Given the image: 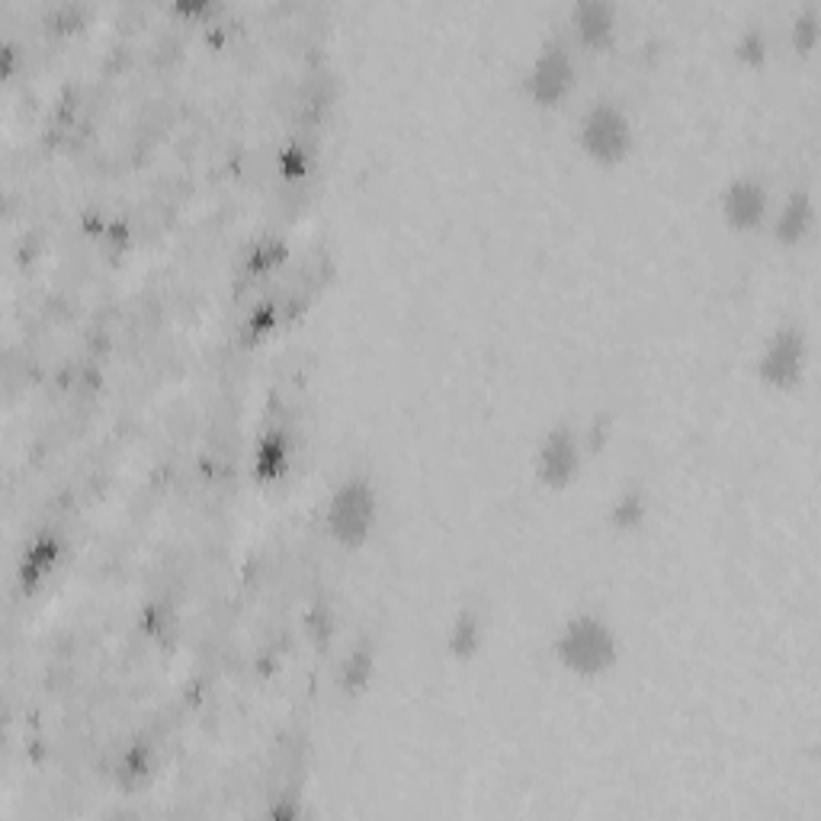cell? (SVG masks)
<instances>
[{
	"label": "cell",
	"mask_w": 821,
	"mask_h": 821,
	"mask_svg": "<svg viewBox=\"0 0 821 821\" xmlns=\"http://www.w3.org/2000/svg\"><path fill=\"white\" fill-rule=\"evenodd\" d=\"M581 453H577V440H574L572 428H555L545 433L539 456H536V475L549 485V488H565L577 472Z\"/></svg>",
	"instance_id": "6"
},
{
	"label": "cell",
	"mask_w": 821,
	"mask_h": 821,
	"mask_svg": "<svg viewBox=\"0 0 821 821\" xmlns=\"http://www.w3.org/2000/svg\"><path fill=\"white\" fill-rule=\"evenodd\" d=\"M287 433H280V430L267 433V436L260 440V446H257V475H260V478H277V475L287 468Z\"/></svg>",
	"instance_id": "11"
},
{
	"label": "cell",
	"mask_w": 821,
	"mask_h": 821,
	"mask_svg": "<svg viewBox=\"0 0 821 821\" xmlns=\"http://www.w3.org/2000/svg\"><path fill=\"white\" fill-rule=\"evenodd\" d=\"M764 52H767V45H764V36H760L757 30L745 33L742 45H738V55H742V58H748V62H760V58H764Z\"/></svg>",
	"instance_id": "16"
},
{
	"label": "cell",
	"mask_w": 821,
	"mask_h": 821,
	"mask_svg": "<svg viewBox=\"0 0 821 821\" xmlns=\"http://www.w3.org/2000/svg\"><path fill=\"white\" fill-rule=\"evenodd\" d=\"M559 661L581 678H597L613 668L616 661V636L601 616L581 613L565 623V629L555 639Z\"/></svg>",
	"instance_id": "1"
},
{
	"label": "cell",
	"mask_w": 821,
	"mask_h": 821,
	"mask_svg": "<svg viewBox=\"0 0 821 821\" xmlns=\"http://www.w3.org/2000/svg\"><path fill=\"white\" fill-rule=\"evenodd\" d=\"M577 139L587 158L601 164H616L633 148V122L616 104H597L581 116Z\"/></svg>",
	"instance_id": "3"
},
{
	"label": "cell",
	"mask_w": 821,
	"mask_h": 821,
	"mask_svg": "<svg viewBox=\"0 0 821 821\" xmlns=\"http://www.w3.org/2000/svg\"><path fill=\"white\" fill-rule=\"evenodd\" d=\"M55 562H58V539L52 533H42L39 539H33V545L26 549L23 565H20V581H23V587H36L39 581L52 572Z\"/></svg>",
	"instance_id": "10"
},
{
	"label": "cell",
	"mask_w": 821,
	"mask_h": 821,
	"mask_svg": "<svg viewBox=\"0 0 821 821\" xmlns=\"http://www.w3.org/2000/svg\"><path fill=\"white\" fill-rule=\"evenodd\" d=\"M645 517V498L639 491H626V495H619L616 504H613V523L616 527H623V530H629V527H636V523H642Z\"/></svg>",
	"instance_id": "14"
},
{
	"label": "cell",
	"mask_w": 821,
	"mask_h": 821,
	"mask_svg": "<svg viewBox=\"0 0 821 821\" xmlns=\"http://www.w3.org/2000/svg\"><path fill=\"white\" fill-rule=\"evenodd\" d=\"M369 678H372V651H369V645H357L341 668V687L347 693H359V690H366Z\"/></svg>",
	"instance_id": "13"
},
{
	"label": "cell",
	"mask_w": 821,
	"mask_h": 821,
	"mask_svg": "<svg viewBox=\"0 0 821 821\" xmlns=\"http://www.w3.org/2000/svg\"><path fill=\"white\" fill-rule=\"evenodd\" d=\"M574 80V62L565 45L549 42L539 55H536L533 68L527 74V90L536 104L542 107H555L569 90Z\"/></svg>",
	"instance_id": "5"
},
{
	"label": "cell",
	"mask_w": 821,
	"mask_h": 821,
	"mask_svg": "<svg viewBox=\"0 0 821 821\" xmlns=\"http://www.w3.org/2000/svg\"><path fill=\"white\" fill-rule=\"evenodd\" d=\"M478 642H482V623H478V616L472 609L456 613L453 629H450V651L456 658H468L478 648Z\"/></svg>",
	"instance_id": "12"
},
{
	"label": "cell",
	"mask_w": 821,
	"mask_h": 821,
	"mask_svg": "<svg viewBox=\"0 0 821 821\" xmlns=\"http://www.w3.org/2000/svg\"><path fill=\"white\" fill-rule=\"evenodd\" d=\"M819 20H815V7H809L799 20H796V42L809 52L812 45H815V39H819V26H815Z\"/></svg>",
	"instance_id": "15"
},
{
	"label": "cell",
	"mask_w": 821,
	"mask_h": 821,
	"mask_svg": "<svg viewBox=\"0 0 821 821\" xmlns=\"http://www.w3.org/2000/svg\"><path fill=\"white\" fill-rule=\"evenodd\" d=\"M812 222H815L812 196L806 190H796V193H789V199H786L784 209L777 215V238L784 245H799L809 235Z\"/></svg>",
	"instance_id": "8"
},
{
	"label": "cell",
	"mask_w": 821,
	"mask_h": 821,
	"mask_svg": "<svg viewBox=\"0 0 821 821\" xmlns=\"http://www.w3.org/2000/svg\"><path fill=\"white\" fill-rule=\"evenodd\" d=\"M376 523V491L366 478H347L327 500V530L344 545H359Z\"/></svg>",
	"instance_id": "2"
},
{
	"label": "cell",
	"mask_w": 821,
	"mask_h": 821,
	"mask_svg": "<svg viewBox=\"0 0 821 821\" xmlns=\"http://www.w3.org/2000/svg\"><path fill=\"white\" fill-rule=\"evenodd\" d=\"M722 213L728 218L732 228L750 231L764 222L767 215V190L764 183L754 177H738L722 196Z\"/></svg>",
	"instance_id": "7"
},
{
	"label": "cell",
	"mask_w": 821,
	"mask_h": 821,
	"mask_svg": "<svg viewBox=\"0 0 821 821\" xmlns=\"http://www.w3.org/2000/svg\"><path fill=\"white\" fill-rule=\"evenodd\" d=\"M574 30L587 45H604L613 36V7L604 0H581L574 7Z\"/></svg>",
	"instance_id": "9"
},
{
	"label": "cell",
	"mask_w": 821,
	"mask_h": 821,
	"mask_svg": "<svg viewBox=\"0 0 821 821\" xmlns=\"http://www.w3.org/2000/svg\"><path fill=\"white\" fill-rule=\"evenodd\" d=\"M809 366V341L799 324H786L764 344L757 372L774 389H796Z\"/></svg>",
	"instance_id": "4"
}]
</instances>
